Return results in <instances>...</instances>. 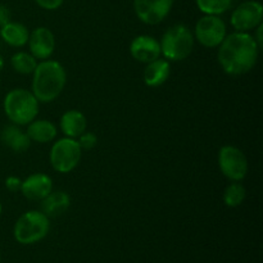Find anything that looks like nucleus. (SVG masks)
Masks as SVG:
<instances>
[{
	"label": "nucleus",
	"instance_id": "bb28decb",
	"mask_svg": "<svg viewBox=\"0 0 263 263\" xmlns=\"http://www.w3.org/2000/svg\"><path fill=\"white\" fill-rule=\"evenodd\" d=\"M254 30H256V36H253V37H254V40H256L257 45H258L259 49H261L263 46V35H262L263 25H262V23L258 26V27L254 28Z\"/></svg>",
	"mask_w": 263,
	"mask_h": 263
},
{
	"label": "nucleus",
	"instance_id": "f8f14e48",
	"mask_svg": "<svg viewBox=\"0 0 263 263\" xmlns=\"http://www.w3.org/2000/svg\"><path fill=\"white\" fill-rule=\"evenodd\" d=\"M30 53L36 59L45 61L51 57L55 49V36L48 27H37L30 33L28 39Z\"/></svg>",
	"mask_w": 263,
	"mask_h": 263
},
{
	"label": "nucleus",
	"instance_id": "2eb2a0df",
	"mask_svg": "<svg viewBox=\"0 0 263 263\" xmlns=\"http://www.w3.org/2000/svg\"><path fill=\"white\" fill-rule=\"evenodd\" d=\"M71 205V198L63 190H51L43 200H41V212L50 217L62 216Z\"/></svg>",
	"mask_w": 263,
	"mask_h": 263
},
{
	"label": "nucleus",
	"instance_id": "ddd939ff",
	"mask_svg": "<svg viewBox=\"0 0 263 263\" xmlns=\"http://www.w3.org/2000/svg\"><path fill=\"white\" fill-rule=\"evenodd\" d=\"M53 190V180L50 176L41 172L30 175L26 180H22L21 193L28 200H43Z\"/></svg>",
	"mask_w": 263,
	"mask_h": 263
},
{
	"label": "nucleus",
	"instance_id": "7ed1b4c3",
	"mask_svg": "<svg viewBox=\"0 0 263 263\" xmlns=\"http://www.w3.org/2000/svg\"><path fill=\"white\" fill-rule=\"evenodd\" d=\"M3 107L8 120L17 126L28 125L39 115V100L26 89L10 90L5 95Z\"/></svg>",
	"mask_w": 263,
	"mask_h": 263
},
{
	"label": "nucleus",
	"instance_id": "6e6552de",
	"mask_svg": "<svg viewBox=\"0 0 263 263\" xmlns=\"http://www.w3.org/2000/svg\"><path fill=\"white\" fill-rule=\"evenodd\" d=\"M193 35L200 45L212 49L220 46L228 32L225 22L220 15L204 14L198 20Z\"/></svg>",
	"mask_w": 263,
	"mask_h": 263
},
{
	"label": "nucleus",
	"instance_id": "f3484780",
	"mask_svg": "<svg viewBox=\"0 0 263 263\" xmlns=\"http://www.w3.org/2000/svg\"><path fill=\"white\" fill-rule=\"evenodd\" d=\"M171 66L166 59H156L146 64L144 69V82L148 87H159L168 80Z\"/></svg>",
	"mask_w": 263,
	"mask_h": 263
},
{
	"label": "nucleus",
	"instance_id": "412c9836",
	"mask_svg": "<svg viewBox=\"0 0 263 263\" xmlns=\"http://www.w3.org/2000/svg\"><path fill=\"white\" fill-rule=\"evenodd\" d=\"M246 195V187L239 181H233L223 192L222 199L229 208H236L243 204Z\"/></svg>",
	"mask_w": 263,
	"mask_h": 263
},
{
	"label": "nucleus",
	"instance_id": "aec40b11",
	"mask_svg": "<svg viewBox=\"0 0 263 263\" xmlns=\"http://www.w3.org/2000/svg\"><path fill=\"white\" fill-rule=\"evenodd\" d=\"M10 64L17 73L32 74L37 66V59L27 51H17L10 58Z\"/></svg>",
	"mask_w": 263,
	"mask_h": 263
},
{
	"label": "nucleus",
	"instance_id": "4be33fe9",
	"mask_svg": "<svg viewBox=\"0 0 263 263\" xmlns=\"http://www.w3.org/2000/svg\"><path fill=\"white\" fill-rule=\"evenodd\" d=\"M198 9L208 15H221L233 5V0H195Z\"/></svg>",
	"mask_w": 263,
	"mask_h": 263
},
{
	"label": "nucleus",
	"instance_id": "393cba45",
	"mask_svg": "<svg viewBox=\"0 0 263 263\" xmlns=\"http://www.w3.org/2000/svg\"><path fill=\"white\" fill-rule=\"evenodd\" d=\"M5 187H7L10 193L21 192V187H22V180L17 176L7 177V179H5Z\"/></svg>",
	"mask_w": 263,
	"mask_h": 263
},
{
	"label": "nucleus",
	"instance_id": "b1692460",
	"mask_svg": "<svg viewBox=\"0 0 263 263\" xmlns=\"http://www.w3.org/2000/svg\"><path fill=\"white\" fill-rule=\"evenodd\" d=\"M36 4L45 10H55L63 5L64 0H35Z\"/></svg>",
	"mask_w": 263,
	"mask_h": 263
},
{
	"label": "nucleus",
	"instance_id": "dca6fc26",
	"mask_svg": "<svg viewBox=\"0 0 263 263\" xmlns=\"http://www.w3.org/2000/svg\"><path fill=\"white\" fill-rule=\"evenodd\" d=\"M59 126L66 138L77 139L82 133L86 131L87 120L82 112L77 109H71L63 113Z\"/></svg>",
	"mask_w": 263,
	"mask_h": 263
},
{
	"label": "nucleus",
	"instance_id": "f257e3e1",
	"mask_svg": "<svg viewBox=\"0 0 263 263\" xmlns=\"http://www.w3.org/2000/svg\"><path fill=\"white\" fill-rule=\"evenodd\" d=\"M259 46L248 32H235L226 35L218 46L217 59L221 68L230 76L248 73L258 61Z\"/></svg>",
	"mask_w": 263,
	"mask_h": 263
},
{
	"label": "nucleus",
	"instance_id": "cd10ccee",
	"mask_svg": "<svg viewBox=\"0 0 263 263\" xmlns=\"http://www.w3.org/2000/svg\"><path fill=\"white\" fill-rule=\"evenodd\" d=\"M3 68H4V58H3L2 54H0V72L3 71Z\"/></svg>",
	"mask_w": 263,
	"mask_h": 263
},
{
	"label": "nucleus",
	"instance_id": "4468645a",
	"mask_svg": "<svg viewBox=\"0 0 263 263\" xmlns=\"http://www.w3.org/2000/svg\"><path fill=\"white\" fill-rule=\"evenodd\" d=\"M0 139H2L3 144L5 146H8L10 151L15 152V153L26 152L31 146V143H32L28 138L27 133H25L17 125L5 126L2 130V134H0Z\"/></svg>",
	"mask_w": 263,
	"mask_h": 263
},
{
	"label": "nucleus",
	"instance_id": "9d476101",
	"mask_svg": "<svg viewBox=\"0 0 263 263\" xmlns=\"http://www.w3.org/2000/svg\"><path fill=\"white\" fill-rule=\"evenodd\" d=\"M175 0H134V10L139 20L149 26H156L167 18Z\"/></svg>",
	"mask_w": 263,
	"mask_h": 263
},
{
	"label": "nucleus",
	"instance_id": "6ab92c4d",
	"mask_svg": "<svg viewBox=\"0 0 263 263\" xmlns=\"http://www.w3.org/2000/svg\"><path fill=\"white\" fill-rule=\"evenodd\" d=\"M0 36L9 46L22 48V46L27 45L28 39H30V31L23 23L10 21L9 23L0 27Z\"/></svg>",
	"mask_w": 263,
	"mask_h": 263
},
{
	"label": "nucleus",
	"instance_id": "0eeeda50",
	"mask_svg": "<svg viewBox=\"0 0 263 263\" xmlns=\"http://www.w3.org/2000/svg\"><path fill=\"white\" fill-rule=\"evenodd\" d=\"M218 167L230 181H241L248 174V159L243 151L234 145H223L218 151Z\"/></svg>",
	"mask_w": 263,
	"mask_h": 263
},
{
	"label": "nucleus",
	"instance_id": "a211bd4d",
	"mask_svg": "<svg viewBox=\"0 0 263 263\" xmlns=\"http://www.w3.org/2000/svg\"><path fill=\"white\" fill-rule=\"evenodd\" d=\"M27 135L31 141L39 144H46L53 141L58 135V128L51 121L48 120H33L28 123Z\"/></svg>",
	"mask_w": 263,
	"mask_h": 263
},
{
	"label": "nucleus",
	"instance_id": "c756f323",
	"mask_svg": "<svg viewBox=\"0 0 263 263\" xmlns=\"http://www.w3.org/2000/svg\"><path fill=\"white\" fill-rule=\"evenodd\" d=\"M0 261H2V253H0Z\"/></svg>",
	"mask_w": 263,
	"mask_h": 263
},
{
	"label": "nucleus",
	"instance_id": "9b49d317",
	"mask_svg": "<svg viewBox=\"0 0 263 263\" xmlns=\"http://www.w3.org/2000/svg\"><path fill=\"white\" fill-rule=\"evenodd\" d=\"M130 54L139 63L148 64L161 58V44L149 35H139L131 41Z\"/></svg>",
	"mask_w": 263,
	"mask_h": 263
},
{
	"label": "nucleus",
	"instance_id": "a878e982",
	"mask_svg": "<svg viewBox=\"0 0 263 263\" xmlns=\"http://www.w3.org/2000/svg\"><path fill=\"white\" fill-rule=\"evenodd\" d=\"M10 18H12V14H10V10L8 9L5 5H0V27L4 25H7V23H9Z\"/></svg>",
	"mask_w": 263,
	"mask_h": 263
},
{
	"label": "nucleus",
	"instance_id": "c85d7f7f",
	"mask_svg": "<svg viewBox=\"0 0 263 263\" xmlns=\"http://www.w3.org/2000/svg\"><path fill=\"white\" fill-rule=\"evenodd\" d=\"M2 210H3V208H2V203H0V215H2Z\"/></svg>",
	"mask_w": 263,
	"mask_h": 263
},
{
	"label": "nucleus",
	"instance_id": "39448f33",
	"mask_svg": "<svg viewBox=\"0 0 263 263\" xmlns=\"http://www.w3.org/2000/svg\"><path fill=\"white\" fill-rule=\"evenodd\" d=\"M50 230V221L40 211H28L20 216L13 228L15 241L22 246H31L43 240Z\"/></svg>",
	"mask_w": 263,
	"mask_h": 263
},
{
	"label": "nucleus",
	"instance_id": "20e7f679",
	"mask_svg": "<svg viewBox=\"0 0 263 263\" xmlns=\"http://www.w3.org/2000/svg\"><path fill=\"white\" fill-rule=\"evenodd\" d=\"M194 35L182 23L167 28L161 40V54L168 62H181L189 58L194 49Z\"/></svg>",
	"mask_w": 263,
	"mask_h": 263
},
{
	"label": "nucleus",
	"instance_id": "423d86ee",
	"mask_svg": "<svg viewBox=\"0 0 263 263\" xmlns=\"http://www.w3.org/2000/svg\"><path fill=\"white\" fill-rule=\"evenodd\" d=\"M82 149L76 139L63 138L53 144L49 154L50 164L59 174L72 172L81 161Z\"/></svg>",
	"mask_w": 263,
	"mask_h": 263
},
{
	"label": "nucleus",
	"instance_id": "5701e85b",
	"mask_svg": "<svg viewBox=\"0 0 263 263\" xmlns=\"http://www.w3.org/2000/svg\"><path fill=\"white\" fill-rule=\"evenodd\" d=\"M79 145L81 146L82 151H91L92 148H95L98 144V136L94 133H90V131H85L81 135L79 136V140H77Z\"/></svg>",
	"mask_w": 263,
	"mask_h": 263
},
{
	"label": "nucleus",
	"instance_id": "1a4fd4ad",
	"mask_svg": "<svg viewBox=\"0 0 263 263\" xmlns=\"http://www.w3.org/2000/svg\"><path fill=\"white\" fill-rule=\"evenodd\" d=\"M263 21V7L257 0H247L234 9L231 26L239 32H249L258 27Z\"/></svg>",
	"mask_w": 263,
	"mask_h": 263
},
{
	"label": "nucleus",
	"instance_id": "f03ea898",
	"mask_svg": "<svg viewBox=\"0 0 263 263\" xmlns=\"http://www.w3.org/2000/svg\"><path fill=\"white\" fill-rule=\"evenodd\" d=\"M67 73L59 62L45 59L37 63L32 73V94L39 103H51L66 87Z\"/></svg>",
	"mask_w": 263,
	"mask_h": 263
}]
</instances>
